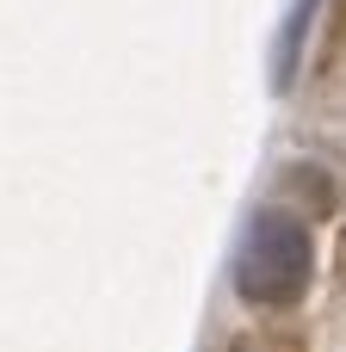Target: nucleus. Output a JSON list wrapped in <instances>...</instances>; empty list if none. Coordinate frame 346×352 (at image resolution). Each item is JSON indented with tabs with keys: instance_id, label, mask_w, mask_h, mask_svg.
<instances>
[{
	"instance_id": "f257e3e1",
	"label": "nucleus",
	"mask_w": 346,
	"mask_h": 352,
	"mask_svg": "<svg viewBox=\"0 0 346 352\" xmlns=\"http://www.w3.org/2000/svg\"><path fill=\"white\" fill-rule=\"evenodd\" d=\"M316 278V241L303 229V217L291 210H260L241 235L235 254V297L254 309H291Z\"/></svg>"
},
{
	"instance_id": "f03ea898",
	"label": "nucleus",
	"mask_w": 346,
	"mask_h": 352,
	"mask_svg": "<svg viewBox=\"0 0 346 352\" xmlns=\"http://www.w3.org/2000/svg\"><path fill=\"white\" fill-rule=\"evenodd\" d=\"M310 12H316V0H297V19H291V31H285V43H279V87H291V68H297V50H303V25H310Z\"/></svg>"
}]
</instances>
